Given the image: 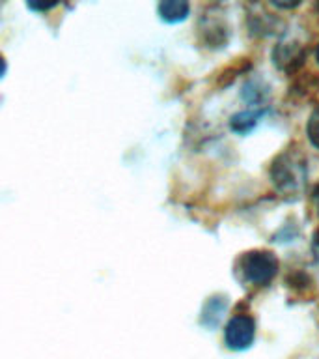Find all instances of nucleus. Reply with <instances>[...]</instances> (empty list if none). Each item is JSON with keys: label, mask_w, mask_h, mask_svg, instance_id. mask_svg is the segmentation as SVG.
I'll return each mask as SVG.
<instances>
[{"label": "nucleus", "mask_w": 319, "mask_h": 359, "mask_svg": "<svg viewBox=\"0 0 319 359\" xmlns=\"http://www.w3.org/2000/svg\"><path fill=\"white\" fill-rule=\"evenodd\" d=\"M189 4L183 0H166V2L159 4V13L168 22L183 21L185 17L189 15Z\"/></svg>", "instance_id": "20e7f679"}, {"label": "nucleus", "mask_w": 319, "mask_h": 359, "mask_svg": "<svg viewBox=\"0 0 319 359\" xmlns=\"http://www.w3.org/2000/svg\"><path fill=\"white\" fill-rule=\"evenodd\" d=\"M278 271V260L269 251H250L235 262V275L243 285L265 286Z\"/></svg>", "instance_id": "f03ea898"}, {"label": "nucleus", "mask_w": 319, "mask_h": 359, "mask_svg": "<svg viewBox=\"0 0 319 359\" xmlns=\"http://www.w3.org/2000/svg\"><path fill=\"white\" fill-rule=\"evenodd\" d=\"M256 335V324L248 314H237L229 320L224 331V339L232 350H245L252 344Z\"/></svg>", "instance_id": "7ed1b4c3"}, {"label": "nucleus", "mask_w": 319, "mask_h": 359, "mask_svg": "<svg viewBox=\"0 0 319 359\" xmlns=\"http://www.w3.org/2000/svg\"><path fill=\"white\" fill-rule=\"evenodd\" d=\"M306 133L310 142H312L316 148H319V107L312 112V116H310V120H308Z\"/></svg>", "instance_id": "423d86ee"}, {"label": "nucleus", "mask_w": 319, "mask_h": 359, "mask_svg": "<svg viewBox=\"0 0 319 359\" xmlns=\"http://www.w3.org/2000/svg\"><path fill=\"white\" fill-rule=\"evenodd\" d=\"M273 185L282 195H297L301 193L306 182V159L295 148H288L274 159L271 167Z\"/></svg>", "instance_id": "f257e3e1"}, {"label": "nucleus", "mask_w": 319, "mask_h": 359, "mask_svg": "<svg viewBox=\"0 0 319 359\" xmlns=\"http://www.w3.org/2000/svg\"><path fill=\"white\" fill-rule=\"evenodd\" d=\"M318 62H319V47H318Z\"/></svg>", "instance_id": "9d476101"}, {"label": "nucleus", "mask_w": 319, "mask_h": 359, "mask_svg": "<svg viewBox=\"0 0 319 359\" xmlns=\"http://www.w3.org/2000/svg\"><path fill=\"white\" fill-rule=\"evenodd\" d=\"M313 201H316V206H318V213H319V185H318V189L313 191Z\"/></svg>", "instance_id": "6e6552de"}, {"label": "nucleus", "mask_w": 319, "mask_h": 359, "mask_svg": "<svg viewBox=\"0 0 319 359\" xmlns=\"http://www.w3.org/2000/svg\"><path fill=\"white\" fill-rule=\"evenodd\" d=\"M263 116V111H245L235 114L232 120H229V128L237 131V133H246L250 131L254 126L257 123V120Z\"/></svg>", "instance_id": "39448f33"}, {"label": "nucleus", "mask_w": 319, "mask_h": 359, "mask_svg": "<svg viewBox=\"0 0 319 359\" xmlns=\"http://www.w3.org/2000/svg\"><path fill=\"white\" fill-rule=\"evenodd\" d=\"M4 72H6V62H4V58L0 56V77L4 75Z\"/></svg>", "instance_id": "1a4fd4ad"}, {"label": "nucleus", "mask_w": 319, "mask_h": 359, "mask_svg": "<svg viewBox=\"0 0 319 359\" xmlns=\"http://www.w3.org/2000/svg\"><path fill=\"white\" fill-rule=\"evenodd\" d=\"M313 249H316V252H318L319 257V229L316 230V234H313Z\"/></svg>", "instance_id": "0eeeda50"}]
</instances>
